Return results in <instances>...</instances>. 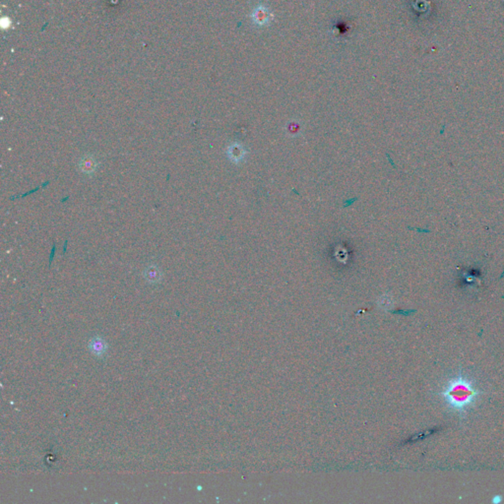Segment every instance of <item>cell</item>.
I'll return each mask as SVG.
<instances>
[{"label": "cell", "instance_id": "cell-2", "mask_svg": "<svg viewBox=\"0 0 504 504\" xmlns=\"http://www.w3.org/2000/svg\"><path fill=\"white\" fill-rule=\"evenodd\" d=\"M78 168L82 174L86 176H93L98 171L99 162L93 155L86 154L80 158Z\"/></svg>", "mask_w": 504, "mask_h": 504}, {"label": "cell", "instance_id": "cell-5", "mask_svg": "<svg viewBox=\"0 0 504 504\" xmlns=\"http://www.w3.org/2000/svg\"><path fill=\"white\" fill-rule=\"evenodd\" d=\"M502 501V496L501 495H495L492 498V503L498 504Z\"/></svg>", "mask_w": 504, "mask_h": 504}, {"label": "cell", "instance_id": "cell-4", "mask_svg": "<svg viewBox=\"0 0 504 504\" xmlns=\"http://www.w3.org/2000/svg\"><path fill=\"white\" fill-rule=\"evenodd\" d=\"M143 277L149 284L157 285V284L161 283V281L163 279V272L159 266H157L155 264H151V265L147 266L145 268V270L143 271Z\"/></svg>", "mask_w": 504, "mask_h": 504}, {"label": "cell", "instance_id": "cell-3", "mask_svg": "<svg viewBox=\"0 0 504 504\" xmlns=\"http://www.w3.org/2000/svg\"><path fill=\"white\" fill-rule=\"evenodd\" d=\"M89 350L98 357H103L109 350V344L102 337H94L89 342Z\"/></svg>", "mask_w": 504, "mask_h": 504}, {"label": "cell", "instance_id": "cell-1", "mask_svg": "<svg viewBox=\"0 0 504 504\" xmlns=\"http://www.w3.org/2000/svg\"><path fill=\"white\" fill-rule=\"evenodd\" d=\"M440 395L450 410L464 414L474 407L480 396V391L471 379L460 373L448 381Z\"/></svg>", "mask_w": 504, "mask_h": 504}]
</instances>
